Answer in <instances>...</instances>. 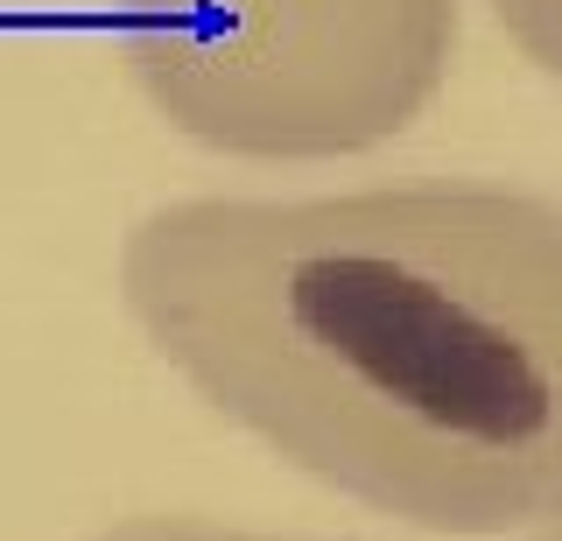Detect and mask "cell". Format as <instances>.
I'll return each mask as SVG.
<instances>
[{"mask_svg":"<svg viewBox=\"0 0 562 541\" xmlns=\"http://www.w3.org/2000/svg\"><path fill=\"white\" fill-rule=\"evenodd\" d=\"M527 541H562V520H555V528H541V534H527Z\"/></svg>","mask_w":562,"mask_h":541,"instance_id":"5b68a950","label":"cell"},{"mask_svg":"<svg viewBox=\"0 0 562 541\" xmlns=\"http://www.w3.org/2000/svg\"><path fill=\"white\" fill-rule=\"evenodd\" d=\"M499 36L520 49L549 84H562V0H485Z\"/></svg>","mask_w":562,"mask_h":541,"instance_id":"277c9868","label":"cell"},{"mask_svg":"<svg viewBox=\"0 0 562 541\" xmlns=\"http://www.w3.org/2000/svg\"><path fill=\"white\" fill-rule=\"evenodd\" d=\"M85 541H303V534H268V528H239V520H218V514H113L105 528H92Z\"/></svg>","mask_w":562,"mask_h":541,"instance_id":"3957f363","label":"cell"},{"mask_svg":"<svg viewBox=\"0 0 562 541\" xmlns=\"http://www.w3.org/2000/svg\"><path fill=\"white\" fill-rule=\"evenodd\" d=\"M464 0H113L127 92L218 162L373 155L443 99Z\"/></svg>","mask_w":562,"mask_h":541,"instance_id":"7a4b0ae2","label":"cell"},{"mask_svg":"<svg viewBox=\"0 0 562 541\" xmlns=\"http://www.w3.org/2000/svg\"><path fill=\"white\" fill-rule=\"evenodd\" d=\"M113 295L218 422L366 514L443 541L562 520V198L415 177L169 198Z\"/></svg>","mask_w":562,"mask_h":541,"instance_id":"6da1fadb","label":"cell"}]
</instances>
